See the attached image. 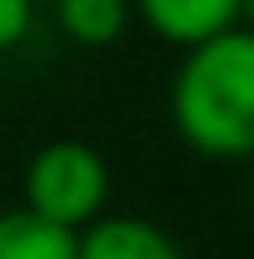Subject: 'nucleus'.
<instances>
[{"label": "nucleus", "mask_w": 254, "mask_h": 259, "mask_svg": "<svg viewBox=\"0 0 254 259\" xmlns=\"http://www.w3.org/2000/svg\"><path fill=\"white\" fill-rule=\"evenodd\" d=\"M175 135L209 160L254 155V30H224L185 50L170 80Z\"/></svg>", "instance_id": "nucleus-1"}, {"label": "nucleus", "mask_w": 254, "mask_h": 259, "mask_svg": "<svg viewBox=\"0 0 254 259\" xmlns=\"http://www.w3.org/2000/svg\"><path fill=\"white\" fill-rule=\"evenodd\" d=\"M110 204V164L85 140H50L25 164V209L55 229H90Z\"/></svg>", "instance_id": "nucleus-2"}, {"label": "nucleus", "mask_w": 254, "mask_h": 259, "mask_svg": "<svg viewBox=\"0 0 254 259\" xmlns=\"http://www.w3.org/2000/svg\"><path fill=\"white\" fill-rule=\"evenodd\" d=\"M135 15L170 45L194 50L204 40L244 25V0H130Z\"/></svg>", "instance_id": "nucleus-3"}, {"label": "nucleus", "mask_w": 254, "mask_h": 259, "mask_svg": "<svg viewBox=\"0 0 254 259\" xmlns=\"http://www.w3.org/2000/svg\"><path fill=\"white\" fill-rule=\"evenodd\" d=\"M75 259H185L170 229L140 214H100L75 234Z\"/></svg>", "instance_id": "nucleus-4"}, {"label": "nucleus", "mask_w": 254, "mask_h": 259, "mask_svg": "<svg viewBox=\"0 0 254 259\" xmlns=\"http://www.w3.org/2000/svg\"><path fill=\"white\" fill-rule=\"evenodd\" d=\"M135 5L130 0H55V25H60L75 45H115L125 35Z\"/></svg>", "instance_id": "nucleus-5"}, {"label": "nucleus", "mask_w": 254, "mask_h": 259, "mask_svg": "<svg viewBox=\"0 0 254 259\" xmlns=\"http://www.w3.org/2000/svg\"><path fill=\"white\" fill-rule=\"evenodd\" d=\"M0 259H75V234L35 220L30 209L0 214Z\"/></svg>", "instance_id": "nucleus-6"}, {"label": "nucleus", "mask_w": 254, "mask_h": 259, "mask_svg": "<svg viewBox=\"0 0 254 259\" xmlns=\"http://www.w3.org/2000/svg\"><path fill=\"white\" fill-rule=\"evenodd\" d=\"M35 25V0H0V50H15Z\"/></svg>", "instance_id": "nucleus-7"}, {"label": "nucleus", "mask_w": 254, "mask_h": 259, "mask_svg": "<svg viewBox=\"0 0 254 259\" xmlns=\"http://www.w3.org/2000/svg\"><path fill=\"white\" fill-rule=\"evenodd\" d=\"M244 30H254V0H244Z\"/></svg>", "instance_id": "nucleus-8"}]
</instances>
